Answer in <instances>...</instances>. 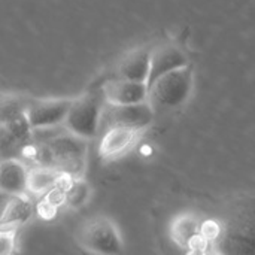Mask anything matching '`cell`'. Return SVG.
I'll return each instance as SVG.
<instances>
[{"instance_id": "cell-13", "label": "cell", "mask_w": 255, "mask_h": 255, "mask_svg": "<svg viewBox=\"0 0 255 255\" xmlns=\"http://www.w3.org/2000/svg\"><path fill=\"white\" fill-rule=\"evenodd\" d=\"M202 235V224L194 215H181L173 220L170 226V236L173 242L179 247H187L194 242L197 236Z\"/></svg>"}, {"instance_id": "cell-12", "label": "cell", "mask_w": 255, "mask_h": 255, "mask_svg": "<svg viewBox=\"0 0 255 255\" xmlns=\"http://www.w3.org/2000/svg\"><path fill=\"white\" fill-rule=\"evenodd\" d=\"M63 172L55 167L48 166H33L28 169V181H27V193L31 196L43 197L48 191H51L60 181Z\"/></svg>"}, {"instance_id": "cell-16", "label": "cell", "mask_w": 255, "mask_h": 255, "mask_svg": "<svg viewBox=\"0 0 255 255\" xmlns=\"http://www.w3.org/2000/svg\"><path fill=\"white\" fill-rule=\"evenodd\" d=\"M202 235L211 242L214 241L218 235H220V229H218V224L215 221H205L202 224Z\"/></svg>"}, {"instance_id": "cell-3", "label": "cell", "mask_w": 255, "mask_h": 255, "mask_svg": "<svg viewBox=\"0 0 255 255\" xmlns=\"http://www.w3.org/2000/svg\"><path fill=\"white\" fill-rule=\"evenodd\" d=\"M103 106L94 94H85L75 99L67 118L64 121L66 128L84 139H93L102 124Z\"/></svg>"}, {"instance_id": "cell-15", "label": "cell", "mask_w": 255, "mask_h": 255, "mask_svg": "<svg viewBox=\"0 0 255 255\" xmlns=\"http://www.w3.org/2000/svg\"><path fill=\"white\" fill-rule=\"evenodd\" d=\"M15 233L16 229H6L0 232V253L1 255H9L15 248Z\"/></svg>"}, {"instance_id": "cell-14", "label": "cell", "mask_w": 255, "mask_h": 255, "mask_svg": "<svg viewBox=\"0 0 255 255\" xmlns=\"http://www.w3.org/2000/svg\"><path fill=\"white\" fill-rule=\"evenodd\" d=\"M90 197V188L88 185L81 181L79 178H76L73 181V184L70 185V188L67 190V199H66V205L69 208H81Z\"/></svg>"}, {"instance_id": "cell-6", "label": "cell", "mask_w": 255, "mask_h": 255, "mask_svg": "<svg viewBox=\"0 0 255 255\" xmlns=\"http://www.w3.org/2000/svg\"><path fill=\"white\" fill-rule=\"evenodd\" d=\"M103 100L109 105H131L148 100L149 87L146 82L130 81L126 78H112L103 84Z\"/></svg>"}, {"instance_id": "cell-2", "label": "cell", "mask_w": 255, "mask_h": 255, "mask_svg": "<svg viewBox=\"0 0 255 255\" xmlns=\"http://www.w3.org/2000/svg\"><path fill=\"white\" fill-rule=\"evenodd\" d=\"M79 245L96 254H120L123 241L117 227L108 218H94L87 221L78 232Z\"/></svg>"}, {"instance_id": "cell-11", "label": "cell", "mask_w": 255, "mask_h": 255, "mask_svg": "<svg viewBox=\"0 0 255 255\" xmlns=\"http://www.w3.org/2000/svg\"><path fill=\"white\" fill-rule=\"evenodd\" d=\"M25 194L9 196L7 202L3 203L1 211V230L6 229H18L21 224L27 223L33 215V203L30 197Z\"/></svg>"}, {"instance_id": "cell-9", "label": "cell", "mask_w": 255, "mask_h": 255, "mask_svg": "<svg viewBox=\"0 0 255 255\" xmlns=\"http://www.w3.org/2000/svg\"><path fill=\"white\" fill-rule=\"evenodd\" d=\"M28 169L16 157L3 158L0 166V187L4 196H19L27 193Z\"/></svg>"}, {"instance_id": "cell-8", "label": "cell", "mask_w": 255, "mask_h": 255, "mask_svg": "<svg viewBox=\"0 0 255 255\" xmlns=\"http://www.w3.org/2000/svg\"><path fill=\"white\" fill-rule=\"evenodd\" d=\"M188 57L187 54L176 45L172 43H163L155 48H152L151 54V75L148 79V85L152 84L160 76L181 69L184 66H188Z\"/></svg>"}, {"instance_id": "cell-10", "label": "cell", "mask_w": 255, "mask_h": 255, "mask_svg": "<svg viewBox=\"0 0 255 255\" xmlns=\"http://www.w3.org/2000/svg\"><path fill=\"white\" fill-rule=\"evenodd\" d=\"M151 54L152 48H137L130 51L118 64V76L148 84L151 75Z\"/></svg>"}, {"instance_id": "cell-4", "label": "cell", "mask_w": 255, "mask_h": 255, "mask_svg": "<svg viewBox=\"0 0 255 255\" xmlns=\"http://www.w3.org/2000/svg\"><path fill=\"white\" fill-rule=\"evenodd\" d=\"M155 118V109L149 100L131 105H109L103 108L102 124H106V128L111 126H124L139 131H143L148 126L152 124Z\"/></svg>"}, {"instance_id": "cell-7", "label": "cell", "mask_w": 255, "mask_h": 255, "mask_svg": "<svg viewBox=\"0 0 255 255\" xmlns=\"http://www.w3.org/2000/svg\"><path fill=\"white\" fill-rule=\"evenodd\" d=\"M140 133L142 131L124 126L108 127L99 143L100 155L106 160H114L124 155L136 145Z\"/></svg>"}, {"instance_id": "cell-5", "label": "cell", "mask_w": 255, "mask_h": 255, "mask_svg": "<svg viewBox=\"0 0 255 255\" xmlns=\"http://www.w3.org/2000/svg\"><path fill=\"white\" fill-rule=\"evenodd\" d=\"M73 100L70 99H48L34 100L27 106V117L33 128L63 126L70 111Z\"/></svg>"}, {"instance_id": "cell-1", "label": "cell", "mask_w": 255, "mask_h": 255, "mask_svg": "<svg viewBox=\"0 0 255 255\" xmlns=\"http://www.w3.org/2000/svg\"><path fill=\"white\" fill-rule=\"evenodd\" d=\"M149 87L148 100L154 109H172L184 105L193 91V69L191 66H184L181 69L172 70L158 79H155Z\"/></svg>"}]
</instances>
